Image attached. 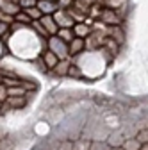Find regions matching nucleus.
Returning a JSON list of instances; mask_svg holds the SVG:
<instances>
[{
	"instance_id": "20",
	"label": "nucleus",
	"mask_w": 148,
	"mask_h": 150,
	"mask_svg": "<svg viewBox=\"0 0 148 150\" xmlns=\"http://www.w3.org/2000/svg\"><path fill=\"white\" fill-rule=\"evenodd\" d=\"M139 150H148V143H141V148Z\"/></svg>"
},
{
	"instance_id": "18",
	"label": "nucleus",
	"mask_w": 148,
	"mask_h": 150,
	"mask_svg": "<svg viewBox=\"0 0 148 150\" xmlns=\"http://www.w3.org/2000/svg\"><path fill=\"white\" fill-rule=\"evenodd\" d=\"M38 4V0H20V7L22 9H27V7H34Z\"/></svg>"
},
{
	"instance_id": "12",
	"label": "nucleus",
	"mask_w": 148,
	"mask_h": 150,
	"mask_svg": "<svg viewBox=\"0 0 148 150\" xmlns=\"http://www.w3.org/2000/svg\"><path fill=\"white\" fill-rule=\"evenodd\" d=\"M6 102H7L11 107L18 109V107H23V105H25V97H7Z\"/></svg>"
},
{
	"instance_id": "11",
	"label": "nucleus",
	"mask_w": 148,
	"mask_h": 150,
	"mask_svg": "<svg viewBox=\"0 0 148 150\" xmlns=\"http://www.w3.org/2000/svg\"><path fill=\"white\" fill-rule=\"evenodd\" d=\"M73 34L79 36V38L89 34V23H77V25H73Z\"/></svg>"
},
{
	"instance_id": "2",
	"label": "nucleus",
	"mask_w": 148,
	"mask_h": 150,
	"mask_svg": "<svg viewBox=\"0 0 148 150\" xmlns=\"http://www.w3.org/2000/svg\"><path fill=\"white\" fill-rule=\"evenodd\" d=\"M54 20H55V23H59L61 27H73V18L70 16V13H66V11H59V13H55L54 14Z\"/></svg>"
},
{
	"instance_id": "14",
	"label": "nucleus",
	"mask_w": 148,
	"mask_h": 150,
	"mask_svg": "<svg viewBox=\"0 0 148 150\" xmlns=\"http://www.w3.org/2000/svg\"><path fill=\"white\" fill-rule=\"evenodd\" d=\"M89 146H91V139H86V138H80L75 143V150H89Z\"/></svg>"
},
{
	"instance_id": "10",
	"label": "nucleus",
	"mask_w": 148,
	"mask_h": 150,
	"mask_svg": "<svg viewBox=\"0 0 148 150\" xmlns=\"http://www.w3.org/2000/svg\"><path fill=\"white\" fill-rule=\"evenodd\" d=\"M121 146H123L125 150H139V148H141V141H139L137 138H128V139L123 141Z\"/></svg>"
},
{
	"instance_id": "17",
	"label": "nucleus",
	"mask_w": 148,
	"mask_h": 150,
	"mask_svg": "<svg viewBox=\"0 0 148 150\" xmlns=\"http://www.w3.org/2000/svg\"><path fill=\"white\" fill-rule=\"evenodd\" d=\"M14 20H18V22H27V23H30V16H29L27 13H20V11H18V13L14 14Z\"/></svg>"
},
{
	"instance_id": "19",
	"label": "nucleus",
	"mask_w": 148,
	"mask_h": 150,
	"mask_svg": "<svg viewBox=\"0 0 148 150\" xmlns=\"http://www.w3.org/2000/svg\"><path fill=\"white\" fill-rule=\"evenodd\" d=\"M68 75H73V77H80V70L77 66H71L70 64V70H68Z\"/></svg>"
},
{
	"instance_id": "9",
	"label": "nucleus",
	"mask_w": 148,
	"mask_h": 150,
	"mask_svg": "<svg viewBox=\"0 0 148 150\" xmlns=\"http://www.w3.org/2000/svg\"><path fill=\"white\" fill-rule=\"evenodd\" d=\"M43 61H45L47 68H54L55 64L59 63V57H57V55H55L52 50H48V52H45V54H43Z\"/></svg>"
},
{
	"instance_id": "6",
	"label": "nucleus",
	"mask_w": 148,
	"mask_h": 150,
	"mask_svg": "<svg viewBox=\"0 0 148 150\" xmlns=\"http://www.w3.org/2000/svg\"><path fill=\"white\" fill-rule=\"evenodd\" d=\"M38 9L41 11V14H52L55 9H57V6H55V2H52V0H38Z\"/></svg>"
},
{
	"instance_id": "8",
	"label": "nucleus",
	"mask_w": 148,
	"mask_h": 150,
	"mask_svg": "<svg viewBox=\"0 0 148 150\" xmlns=\"http://www.w3.org/2000/svg\"><path fill=\"white\" fill-rule=\"evenodd\" d=\"M57 36L61 38L64 43H70L73 38H75V34H73V29H71V27H61V29L57 30Z\"/></svg>"
},
{
	"instance_id": "13",
	"label": "nucleus",
	"mask_w": 148,
	"mask_h": 150,
	"mask_svg": "<svg viewBox=\"0 0 148 150\" xmlns=\"http://www.w3.org/2000/svg\"><path fill=\"white\" fill-rule=\"evenodd\" d=\"M107 145H109V146H121V145H123V139H121L118 134H111V136L107 138Z\"/></svg>"
},
{
	"instance_id": "3",
	"label": "nucleus",
	"mask_w": 148,
	"mask_h": 150,
	"mask_svg": "<svg viewBox=\"0 0 148 150\" xmlns=\"http://www.w3.org/2000/svg\"><path fill=\"white\" fill-rule=\"evenodd\" d=\"M100 20H102V23H107V25H118L120 23V18L116 16L114 9H105V11H102Z\"/></svg>"
},
{
	"instance_id": "5",
	"label": "nucleus",
	"mask_w": 148,
	"mask_h": 150,
	"mask_svg": "<svg viewBox=\"0 0 148 150\" xmlns=\"http://www.w3.org/2000/svg\"><path fill=\"white\" fill-rule=\"evenodd\" d=\"M86 47V40H82V38H79V36H75L73 40L70 41V47H68V52L71 54V55H75V54H79L82 48Z\"/></svg>"
},
{
	"instance_id": "16",
	"label": "nucleus",
	"mask_w": 148,
	"mask_h": 150,
	"mask_svg": "<svg viewBox=\"0 0 148 150\" xmlns=\"http://www.w3.org/2000/svg\"><path fill=\"white\" fill-rule=\"evenodd\" d=\"M59 150H75V143H73L71 139H66L59 145Z\"/></svg>"
},
{
	"instance_id": "4",
	"label": "nucleus",
	"mask_w": 148,
	"mask_h": 150,
	"mask_svg": "<svg viewBox=\"0 0 148 150\" xmlns=\"http://www.w3.org/2000/svg\"><path fill=\"white\" fill-rule=\"evenodd\" d=\"M41 23H43V27L47 29V32L52 36V34H57V23H55V20H54V16H50V14H45L43 18H41Z\"/></svg>"
},
{
	"instance_id": "1",
	"label": "nucleus",
	"mask_w": 148,
	"mask_h": 150,
	"mask_svg": "<svg viewBox=\"0 0 148 150\" xmlns=\"http://www.w3.org/2000/svg\"><path fill=\"white\" fill-rule=\"evenodd\" d=\"M48 47H50V50H52L55 55H57L59 59H68V55H70L68 47H66V43L61 40L57 34H52V36H50V40H48Z\"/></svg>"
},
{
	"instance_id": "15",
	"label": "nucleus",
	"mask_w": 148,
	"mask_h": 150,
	"mask_svg": "<svg viewBox=\"0 0 148 150\" xmlns=\"http://www.w3.org/2000/svg\"><path fill=\"white\" fill-rule=\"evenodd\" d=\"M136 138L141 141V143H148V127H144V129H141L139 132L136 134Z\"/></svg>"
},
{
	"instance_id": "23",
	"label": "nucleus",
	"mask_w": 148,
	"mask_h": 150,
	"mask_svg": "<svg viewBox=\"0 0 148 150\" xmlns=\"http://www.w3.org/2000/svg\"><path fill=\"white\" fill-rule=\"evenodd\" d=\"M2 105H4V102H2V100H0V107H2Z\"/></svg>"
},
{
	"instance_id": "7",
	"label": "nucleus",
	"mask_w": 148,
	"mask_h": 150,
	"mask_svg": "<svg viewBox=\"0 0 148 150\" xmlns=\"http://www.w3.org/2000/svg\"><path fill=\"white\" fill-rule=\"evenodd\" d=\"M70 61L68 59H59V63L57 64H55L52 70L55 71V73H57V75H68V70H70Z\"/></svg>"
},
{
	"instance_id": "21",
	"label": "nucleus",
	"mask_w": 148,
	"mask_h": 150,
	"mask_svg": "<svg viewBox=\"0 0 148 150\" xmlns=\"http://www.w3.org/2000/svg\"><path fill=\"white\" fill-rule=\"evenodd\" d=\"M6 29H7V25H6V23H0V32H4Z\"/></svg>"
},
{
	"instance_id": "22",
	"label": "nucleus",
	"mask_w": 148,
	"mask_h": 150,
	"mask_svg": "<svg viewBox=\"0 0 148 150\" xmlns=\"http://www.w3.org/2000/svg\"><path fill=\"white\" fill-rule=\"evenodd\" d=\"M111 150H125V148H123V146H113Z\"/></svg>"
}]
</instances>
